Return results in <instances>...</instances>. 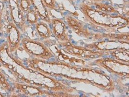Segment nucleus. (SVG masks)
<instances>
[{
  "label": "nucleus",
  "instance_id": "obj_1",
  "mask_svg": "<svg viewBox=\"0 0 129 97\" xmlns=\"http://www.w3.org/2000/svg\"><path fill=\"white\" fill-rule=\"evenodd\" d=\"M79 9L87 20L97 24L114 27L117 26L115 23L118 25H126L128 23V19L126 17H124L120 14H117L115 16H112V14H110L96 9H93L85 2L80 3Z\"/></svg>",
  "mask_w": 129,
  "mask_h": 97
},
{
  "label": "nucleus",
  "instance_id": "obj_2",
  "mask_svg": "<svg viewBox=\"0 0 129 97\" xmlns=\"http://www.w3.org/2000/svg\"><path fill=\"white\" fill-rule=\"evenodd\" d=\"M20 46L26 53L33 58L47 60L55 56L52 51L45 44L29 37L23 38Z\"/></svg>",
  "mask_w": 129,
  "mask_h": 97
},
{
  "label": "nucleus",
  "instance_id": "obj_3",
  "mask_svg": "<svg viewBox=\"0 0 129 97\" xmlns=\"http://www.w3.org/2000/svg\"><path fill=\"white\" fill-rule=\"evenodd\" d=\"M51 30L52 35L64 47L71 44L69 34L67 31V26L64 20L59 18H51Z\"/></svg>",
  "mask_w": 129,
  "mask_h": 97
},
{
  "label": "nucleus",
  "instance_id": "obj_4",
  "mask_svg": "<svg viewBox=\"0 0 129 97\" xmlns=\"http://www.w3.org/2000/svg\"><path fill=\"white\" fill-rule=\"evenodd\" d=\"M6 34L7 35V42L9 46V52L12 54L20 47L21 37V30L11 20L7 27Z\"/></svg>",
  "mask_w": 129,
  "mask_h": 97
},
{
  "label": "nucleus",
  "instance_id": "obj_5",
  "mask_svg": "<svg viewBox=\"0 0 129 97\" xmlns=\"http://www.w3.org/2000/svg\"><path fill=\"white\" fill-rule=\"evenodd\" d=\"M7 3L11 20L23 32L24 27L27 26V23L26 22L25 14L20 8L19 0H8Z\"/></svg>",
  "mask_w": 129,
  "mask_h": 97
},
{
  "label": "nucleus",
  "instance_id": "obj_6",
  "mask_svg": "<svg viewBox=\"0 0 129 97\" xmlns=\"http://www.w3.org/2000/svg\"><path fill=\"white\" fill-rule=\"evenodd\" d=\"M65 20L69 27L76 34L86 38H89L92 36L84 23L79 20L76 18L68 15L65 17Z\"/></svg>",
  "mask_w": 129,
  "mask_h": 97
},
{
  "label": "nucleus",
  "instance_id": "obj_7",
  "mask_svg": "<svg viewBox=\"0 0 129 97\" xmlns=\"http://www.w3.org/2000/svg\"><path fill=\"white\" fill-rule=\"evenodd\" d=\"M14 89L19 92L21 94L27 96H40L44 94H47V91H44L41 89L38 86L31 83H14Z\"/></svg>",
  "mask_w": 129,
  "mask_h": 97
},
{
  "label": "nucleus",
  "instance_id": "obj_8",
  "mask_svg": "<svg viewBox=\"0 0 129 97\" xmlns=\"http://www.w3.org/2000/svg\"><path fill=\"white\" fill-rule=\"evenodd\" d=\"M66 49L68 52L73 54L74 56L83 58H94L98 57V55H101V52L99 51H93L87 49L86 48H82L80 47H75L69 44L66 46Z\"/></svg>",
  "mask_w": 129,
  "mask_h": 97
},
{
  "label": "nucleus",
  "instance_id": "obj_9",
  "mask_svg": "<svg viewBox=\"0 0 129 97\" xmlns=\"http://www.w3.org/2000/svg\"><path fill=\"white\" fill-rule=\"evenodd\" d=\"M48 23L41 20L35 24V29L36 34L39 37L44 40L49 39L52 35V30Z\"/></svg>",
  "mask_w": 129,
  "mask_h": 97
},
{
  "label": "nucleus",
  "instance_id": "obj_10",
  "mask_svg": "<svg viewBox=\"0 0 129 97\" xmlns=\"http://www.w3.org/2000/svg\"><path fill=\"white\" fill-rule=\"evenodd\" d=\"M32 7L38 13L40 19L42 20L49 23L51 22V17L49 16L48 10L43 4L41 0H30Z\"/></svg>",
  "mask_w": 129,
  "mask_h": 97
},
{
  "label": "nucleus",
  "instance_id": "obj_11",
  "mask_svg": "<svg viewBox=\"0 0 129 97\" xmlns=\"http://www.w3.org/2000/svg\"><path fill=\"white\" fill-rule=\"evenodd\" d=\"M11 20L9 7L8 6H5L0 10V32L6 33L7 25Z\"/></svg>",
  "mask_w": 129,
  "mask_h": 97
},
{
  "label": "nucleus",
  "instance_id": "obj_12",
  "mask_svg": "<svg viewBox=\"0 0 129 97\" xmlns=\"http://www.w3.org/2000/svg\"><path fill=\"white\" fill-rule=\"evenodd\" d=\"M24 14H25L26 23L30 25H34V24L35 25L40 19L38 13L34 7L29 9Z\"/></svg>",
  "mask_w": 129,
  "mask_h": 97
},
{
  "label": "nucleus",
  "instance_id": "obj_13",
  "mask_svg": "<svg viewBox=\"0 0 129 97\" xmlns=\"http://www.w3.org/2000/svg\"><path fill=\"white\" fill-rule=\"evenodd\" d=\"M95 6V8L99 10L103 11V12L110 13V14H119L117 9L112 6V5L108 4H105L103 2L93 3H92Z\"/></svg>",
  "mask_w": 129,
  "mask_h": 97
},
{
  "label": "nucleus",
  "instance_id": "obj_14",
  "mask_svg": "<svg viewBox=\"0 0 129 97\" xmlns=\"http://www.w3.org/2000/svg\"><path fill=\"white\" fill-rule=\"evenodd\" d=\"M19 6L21 11L25 14L29 9H31L32 5L30 0H20Z\"/></svg>",
  "mask_w": 129,
  "mask_h": 97
},
{
  "label": "nucleus",
  "instance_id": "obj_15",
  "mask_svg": "<svg viewBox=\"0 0 129 97\" xmlns=\"http://www.w3.org/2000/svg\"><path fill=\"white\" fill-rule=\"evenodd\" d=\"M0 85L3 88L6 89L7 90H9V91H10V89H11V86L10 85L9 83L8 82L6 78V76L4 75V74L1 70H0Z\"/></svg>",
  "mask_w": 129,
  "mask_h": 97
},
{
  "label": "nucleus",
  "instance_id": "obj_16",
  "mask_svg": "<svg viewBox=\"0 0 129 97\" xmlns=\"http://www.w3.org/2000/svg\"><path fill=\"white\" fill-rule=\"evenodd\" d=\"M47 10H54L56 9L55 0H41Z\"/></svg>",
  "mask_w": 129,
  "mask_h": 97
},
{
  "label": "nucleus",
  "instance_id": "obj_17",
  "mask_svg": "<svg viewBox=\"0 0 129 97\" xmlns=\"http://www.w3.org/2000/svg\"><path fill=\"white\" fill-rule=\"evenodd\" d=\"M85 1H89V2H90V3H93L104 2L105 0H85Z\"/></svg>",
  "mask_w": 129,
  "mask_h": 97
},
{
  "label": "nucleus",
  "instance_id": "obj_18",
  "mask_svg": "<svg viewBox=\"0 0 129 97\" xmlns=\"http://www.w3.org/2000/svg\"><path fill=\"white\" fill-rule=\"evenodd\" d=\"M7 1L8 0H0V1H3V2H4L5 3H7Z\"/></svg>",
  "mask_w": 129,
  "mask_h": 97
},
{
  "label": "nucleus",
  "instance_id": "obj_19",
  "mask_svg": "<svg viewBox=\"0 0 129 97\" xmlns=\"http://www.w3.org/2000/svg\"><path fill=\"white\" fill-rule=\"evenodd\" d=\"M69 1H70V3H73V2H74V1H75V0H69Z\"/></svg>",
  "mask_w": 129,
  "mask_h": 97
},
{
  "label": "nucleus",
  "instance_id": "obj_20",
  "mask_svg": "<svg viewBox=\"0 0 129 97\" xmlns=\"http://www.w3.org/2000/svg\"><path fill=\"white\" fill-rule=\"evenodd\" d=\"M3 96H4V95H3V93H2L0 92V97H3Z\"/></svg>",
  "mask_w": 129,
  "mask_h": 97
}]
</instances>
